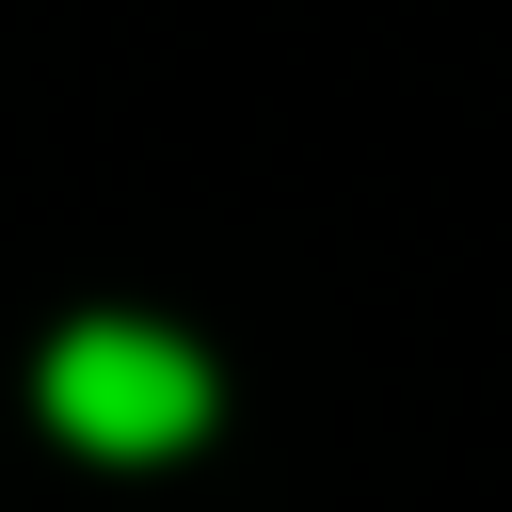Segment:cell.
<instances>
[{
	"mask_svg": "<svg viewBox=\"0 0 512 512\" xmlns=\"http://www.w3.org/2000/svg\"><path fill=\"white\" fill-rule=\"evenodd\" d=\"M48 432L64 448H112V464H160L208 432V352L160 336V320H80L48 352Z\"/></svg>",
	"mask_w": 512,
	"mask_h": 512,
	"instance_id": "6da1fadb",
	"label": "cell"
}]
</instances>
